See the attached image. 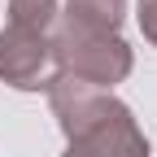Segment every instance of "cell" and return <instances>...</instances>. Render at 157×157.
I'll return each mask as SVG.
<instances>
[{"label":"cell","instance_id":"obj_1","mask_svg":"<svg viewBox=\"0 0 157 157\" xmlns=\"http://www.w3.org/2000/svg\"><path fill=\"white\" fill-rule=\"evenodd\" d=\"M52 66L57 74H70V78H83V83L109 92L113 83H122L131 74L135 57H131V44L122 35H101V31H78V26H57L52 39Z\"/></svg>","mask_w":157,"mask_h":157},{"label":"cell","instance_id":"obj_2","mask_svg":"<svg viewBox=\"0 0 157 157\" xmlns=\"http://www.w3.org/2000/svg\"><path fill=\"white\" fill-rule=\"evenodd\" d=\"M48 105H52V118H57V127L66 131V140H78V135H87L92 127H101L105 118L122 105L118 96L101 92V87H92L83 83V78H70V74H52L48 83Z\"/></svg>","mask_w":157,"mask_h":157},{"label":"cell","instance_id":"obj_3","mask_svg":"<svg viewBox=\"0 0 157 157\" xmlns=\"http://www.w3.org/2000/svg\"><path fill=\"white\" fill-rule=\"evenodd\" d=\"M48 66H52V48L48 35L22 31V26H5L0 31V78L17 92H39L48 83Z\"/></svg>","mask_w":157,"mask_h":157},{"label":"cell","instance_id":"obj_4","mask_svg":"<svg viewBox=\"0 0 157 157\" xmlns=\"http://www.w3.org/2000/svg\"><path fill=\"white\" fill-rule=\"evenodd\" d=\"M61 157H148V140L135 122V113L127 105H118L101 127H92L78 140H66Z\"/></svg>","mask_w":157,"mask_h":157},{"label":"cell","instance_id":"obj_5","mask_svg":"<svg viewBox=\"0 0 157 157\" xmlns=\"http://www.w3.org/2000/svg\"><path fill=\"white\" fill-rule=\"evenodd\" d=\"M122 17H127V0H66V26L78 31L118 35Z\"/></svg>","mask_w":157,"mask_h":157},{"label":"cell","instance_id":"obj_6","mask_svg":"<svg viewBox=\"0 0 157 157\" xmlns=\"http://www.w3.org/2000/svg\"><path fill=\"white\" fill-rule=\"evenodd\" d=\"M57 22V0H9V26L48 35Z\"/></svg>","mask_w":157,"mask_h":157},{"label":"cell","instance_id":"obj_7","mask_svg":"<svg viewBox=\"0 0 157 157\" xmlns=\"http://www.w3.org/2000/svg\"><path fill=\"white\" fill-rule=\"evenodd\" d=\"M135 22H140L144 39L157 48V0H135Z\"/></svg>","mask_w":157,"mask_h":157}]
</instances>
